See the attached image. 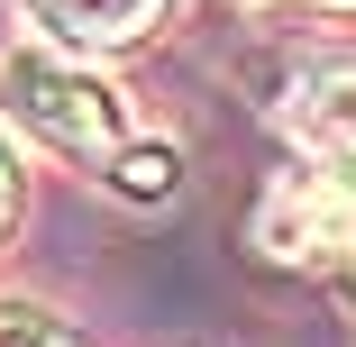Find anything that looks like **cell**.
Here are the masks:
<instances>
[{
	"instance_id": "7a4b0ae2",
	"label": "cell",
	"mask_w": 356,
	"mask_h": 347,
	"mask_svg": "<svg viewBox=\"0 0 356 347\" xmlns=\"http://www.w3.org/2000/svg\"><path fill=\"white\" fill-rule=\"evenodd\" d=\"M265 256H293V265H320V256H356V183L347 174H302L265 201L256 220Z\"/></svg>"
},
{
	"instance_id": "277c9868",
	"label": "cell",
	"mask_w": 356,
	"mask_h": 347,
	"mask_svg": "<svg viewBox=\"0 0 356 347\" xmlns=\"http://www.w3.org/2000/svg\"><path fill=\"white\" fill-rule=\"evenodd\" d=\"M19 10L37 28H55L64 46H137L165 19V0H19Z\"/></svg>"
},
{
	"instance_id": "ba28073f",
	"label": "cell",
	"mask_w": 356,
	"mask_h": 347,
	"mask_svg": "<svg viewBox=\"0 0 356 347\" xmlns=\"http://www.w3.org/2000/svg\"><path fill=\"white\" fill-rule=\"evenodd\" d=\"M347 293H356V256H347Z\"/></svg>"
},
{
	"instance_id": "5b68a950",
	"label": "cell",
	"mask_w": 356,
	"mask_h": 347,
	"mask_svg": "<svg viewBox=\"0 0 356 347\" xmlns=\"http://www.w3.org/2000/svg\"><path fill=\"white\" fill-rule=\"evenodd\" d=\"M110 183L137 192V201H165L174 192V147H119L110 156Z\"/></svg>"
},
{
	"instance_id": "52a82bcc",
	"label": "cell",
	"mask_w": 356,
	"mask_h": 347,
	"mask_svg": "<svg viewBox=\"0 0 356 347\" xmlns=\"http://www.w3.org/2000/svg\"><path fill=\"white\" fill-rule=\"evenodd\" d=\"M19 220V156H10V137H0V229Z\"/></svg>"
},
{
	"instance_id": "9c48e42d",
	"label": "cell",
	"mask_w": 356,
	"mask_h": 347,
	"mask_svg": "<svg viewBox=\"0 0 356 347\" xmlns=\"http://www.w3.org/2000/svg\"><path fill=\"white\" fill-rule=\"evenodd\" d=\"M329 10H356V0H329Z\"/></svg>"
},
{
	"instance_id": "6da1fadb",
	"label": "cell",
	"mask_w": 356,
	"mask_h": 347,
	"mask_svg": "<svg viewBox=\"0 0 356 347\" xmlns=\"http://www.w3.org/2000/svg\"><path fill=\"white\" fill-rule=\"evenodd\" d=\"M0 119L28 128L55 156H119L128 147V92L101 83L92 64L55 46H10L0 55Z\"/></svg>"
},
{
	"instance_id": "8992f818",
	"label": "cell",
	"mask_w": 356,
	"mask_h": 347,
	"mask_svg": "<svg viewBox=\"0 0 356 347\" xmlns=\"http://www.w3.org/2000/svg\"><path fill=\"white\" fill-rule=\"evenodd\" d=\"M0 347H74V329H64L46 302H19L10 293V302H0Z\"/></svg>"
},
{
	"instance_id": "3957f363",
	"label": "cell",
	"mask_w": 356,
	"mask_h": 347,
	"mask_svg": "<svg viewBox=\"0 0 356 347\" xmlns=\"http://www.w3.org/2000/svg\"><path fill=\"white\" fill-rule=\"evenodd\" d=\"M293 137H302V156H320L329 174L356 183V64H320V74H302L293 92Z\"/></svg>"
}]
</instances>
